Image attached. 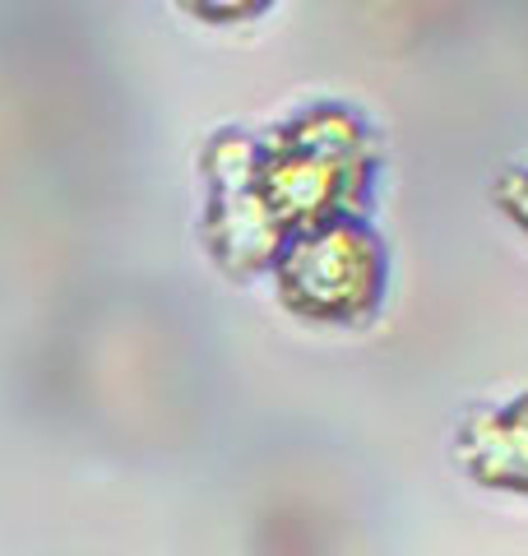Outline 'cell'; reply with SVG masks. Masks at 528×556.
I'll return each instance as SVG.
<instances>
[{
	"label": "cell",
	"mask_w": 528,
	"mask_h": 556,
	"mask_svg": "<svg viewBox=\"0 0 528 556\" xmlns=\"http://www.w3.org/2000/svg\"><path fill=\"white\" fill-rule=\"evenodd\" d=\"M264 5H196V14H241V20H246V14H260Z\"/></svg>",
	"instance_id": "5b68a950"
},
{
	"label": "cell",
	"mask_w": 528,
	"mask_h": 556,
	"mask_svg": "<svg viewBox=\"0 0 528 556\" xmlns=\"http://www.w3.org/2000/svg\"><path fill=\"white\" fill-rule=\"evenodd\" d=\"M454 455L473 482L528 496V394L510 399L505 408L473 413L454 437Z\"/></svg>",
	"instance_id": "3957f363"
},
{
	"label": "cell",
	"mask_w": 528,
	"mask_h": 556,
	"mask_svg": "<svg viewBox=\"0 0 528 556\" xmlns=\"http://www.w3.org/2000/svg\"><path fill=\"white\" fill-rule=\"evenodd\" d=\"M372 172L376 144L343 108H311L264 144L223 135L209 149V251L237 278L269 269L288 237L334 218H357Z\"/></svg>",
	"instance_id": "6da1fadb"
},
{
	"label": "cell",
	"mask_w": 528,
	"mask_h": 556,
	"mask_svg": "<svg viewBox=\"0 0 528 556\" xmlns=\"http://www.w3.org/2000/svg\"><path fill=\"white\" fill-rule=\"evenodd\" d=\"M491 195H496L501 214L528 237V167H510L505 177L496 181V190H491Z\"/></svg>",
	"instance_id": "277c9868"
},
{
	"label": "cell",
	"mask_w": 528,
	"mask_h": 556,
	"mask_svg": "<svg viewBox=\"0 0 528 556\" xmlns=\"http://www.w3.org/2000/svg\"><path fill=\"white\" fill-rule=\"evenodd\" d=\"M269 274L292 316L362 325L385 298V247L362 218H334L288 237Z\"/></svg>",
	"instance_id": "7a4b0ae2"
}]
</instances>
